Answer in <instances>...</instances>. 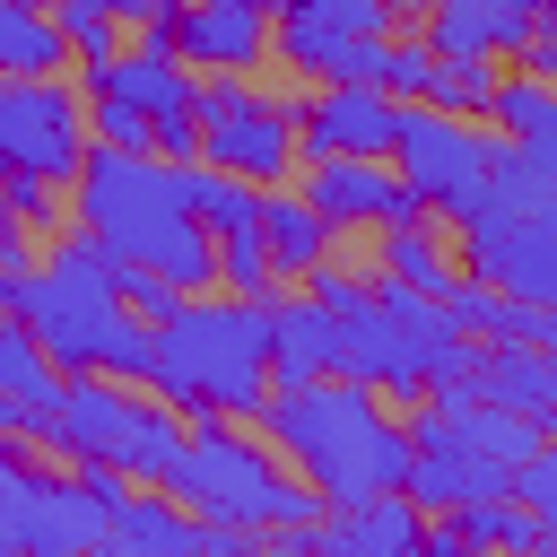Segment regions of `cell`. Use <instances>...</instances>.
Segmentation results:
<instances>
[{
	"label": "cell",
	"mask_w": 557,
	"mask_h": 557,
	"mask_svg": "<svg viewBox=\"0 0 557 557\" xmlns=\"http://www.w3.org/2000/svg\"><path fill=\"white\" fill-rule=\"evenodd\" d=\"M305 296L339 322V374L366 383V392H383L392 409H418L426 392H444V383L470 374L479 339L444 313V296H418L400 278H366L339 252H322L305 270Z\"/></svg>",
	"instance_id": "6da1fadb"
},
{
	"label": "cell",
	"mask_w": 557,
	"mask_h": 557,
	"mask_svg": "<svg viewBox=\"0 0 557 557\" xmlns=\"http://www.w3.org/2000/svg\"><path fill=\"white\" fill-rule=\"evenodd\" d=\"M261 435L278 444V461L322 496V505H348V496H374V487H400L409 470V418L348 383V374H313V383H270L252 400Z\"/></svg>",
	"instance_id": "7a4b0ae2"
},
{
	"label": "cell",
	"mask_w": 557,
	"mask_h": 557,
	"mask_svg": "<svg viewBox=\"0 0 557 557\" xmlns=\"http://www.w3.org/2000/svg\"><path fill=\"white\" fill-rule=\"evenodd\" d=\"M70 209H78V226H87L113 261L157 270V278H174L183 296H191V287H218V244H209V226L191 218L174 157H157V148H96V139H87V157H78V174H70Z\"/></svg>",
	"instance_id": "3957f363"
},
{
	"label": "cell",
	"mask_w": 557,
	"mask_h": 557,
	"mask_svg": "<svg viewBox=\"0 0 557 557\" xmlns=\"http://www.w3.org/2000/svg\"><path fill=\"white\" fill-rule=\"evenodd\" d=\"M148 392H165L183 418H252L270 392V296H174V313H157Z\"/></svg>",
	"instance_id": "277c9868"
},
{
	"label": "cell",
	"mask_w": 557,
	"mask_h": 557,
	"mask_svg": "<svg viewBox=\"0 0 557 557\" xmlns=\"http://www.w3.org/2000/svg\"><path fill=\"white\" fill-rule=\"evenodd\" d=\"M165 496L218 531H313L322 522V496L305 479H287L278 444L270 435H244L235 418H191L183 426V453L165 470Z\"/></svg>",
	"instance_id": "5b68a950"
},
{
	"label": "cell",
	"mask_w": 557,
	"mask_h": 557,
	"mask_svg": "<svg viewBox=\"0 0 557 557\" xmlns=\"http://www.w3.org/2000/svg\"><path fill=\"white\" fill-rule=\"evenodd\" d=\"M122 261L87 235V226H70L52 252H44V270H26V296H17V322L44 339V357L61 366V374H96L104 357H113V339H122V322H131V305H122Z\"/></svg>",
	"instance_id": "8992f818"
},
{
	"label": "cell",
	"mask_w": 557,
	"mask_h": 557,
	"mask_svg": "<svg viewBox=\"0 0 557 557\" xmlns=\"http://www.w3.org/2000/svg\"><path fill=\"white\" fill-rule=\"evenodd\" d=\"M183 409L165 392H139L122 374H70L61 383V418H52V453L61 461H104L139 487H165L174 453H183Z\"/></svg>",
	"instance_id": "52a82bcc"
},
{
	"label": "cell",
	"mask_w": 557,
	"mask_h": 557,
	"mask_svg": "<svg viewBox=\"0 0 557 557\" xmlns=\"http://www.w3.org/2000/svg\"><path fill=\"white\" fill-rule=\"evenodd\" d=\"M191 113H200V157L244 174V183H287L305 165L296 157V96L287 87H252L244 70H218V78H200Z\"/></svg>",
	"instance_id": "ba28073f"
},
{
	"label": "cell",
	"mask_w": 557,
	"mask_h": 557,
	"mask_svg": "<svg viewBox=\"0 0 557 557\" xmlns=\"http://www.w3.org/2000/svg\"><path fill=\"white\" fill-rule=\"evenodd\" d=\"M496 148H505V131L487 139V122H470V113L400 104V131H392V174L409 183V200H418L426 218H461V209L487 191Z\"/></svg>",
	"instance_id": "9c48e42d"
},
{
	"label": "cell",
	"mask_w": 557,
	"mask_h": 557,
	"mask_svg": "<svg viewBox=\"0 0 557 557\" xmlns=\"http://www.w3.org/2000/svg\"><path fill=\"white\" fill-rule=\"evenodd\" d=\"M444 226H453V252H461L470 278H487V287H505L522 305H557V218L548 209H522V200L479 191Z\"/></svg>",
	"instance_id": "30bf717a"
},
{
	"label": "cell",
	"mask_w": 557,
	"mask_h": 557,
	"mask_svg": "<svg viewBox=\"0 0 557 557\" xmlns=\"http://www.w3.org/2000/svg\"><path fill=\"white\" fill-rule=\"evenodd\" d=\"M87 96H122L131 113H148V148H157V157H174V165L200 157V113H191L200 70H183V52H174L165 35H139V44L104 52V61L87 70Z\"/></svg>",
	"instance_id": "8fae6325"
},
{
	"label": "cell",
	"mask_w": 557,
	"mask_h": 557,
	"mask_svg": "<svg viewBox=\"0 0 557 557\" xmlns=\"http://www.w3.org/2000/svg\"><path fill=\"white\" fill-rule=\"evenodd\" d=\"M87 157V96L61 78H0V174H52L70 183Z\"/></svg>",
	"instance_id": "7c38bea8"
},
{
	"label": "cell",
	"mask_w": 557,
	"mask_h": 557,
	"mask_svg": "<svg viewBox=\"0 0 557 557\" xmlns=\"http://www.w3.org/2000/svg\"><path fill=\"white\" fill-rule=\"evenodd\" d=\"M270 26H278L270 0H174V9H165L157 26H139V35H165V44L183 52V70L218 78V70H261V61H270Z\"/></svg>",
	"instance_id": "4fadbf2b"
},
{
	"label": "cell",
	"mask_w": 557,
	"mask_h": 557,
	"mask_svg": "<svg viewBox=\"0 0 557 557\" xmlns=\"http://www.w3.org/2000/svg\"><path fill=\"white\" fill-rule=\"evenodd\" d=\"M400 131V96L357 87V78H322L313 96H296V157H392Z\"/></svg>",
	"instance_id": "5bb4252c"
},
{
	"label": "cell",
	"mask_w": 557,
	"mask_h": 557,
	"mask_svg": "<svg viewBox=\"0 0 557 557\" xmlns=\"http://www.w3.org/2000/svg\"><path fill=\"white\" fill-rule=\"evenodd\" d=\"M339 235L357 226H392V218H418L409 183L392 174V157H305V183H296Z\"/></svg>",
	"instance_id": "9a60e30c"
},
{
	"label": "cell",
	"mask_w": 557,
	"mask_h": 557,
	"mask_svg": "<svg viewBox=\"0 0 557 557\" xmlns=\"http://www.w3.org/2000/svg\"><path fill=\"white\" fill-rule=\"evenodd\" d=\"M461 392H470V400H496V409H513V418H531L540 435H557V357H548L540 339H479Z\"/></svg>",
	"instance_id": "2e32d148"
},
{
	"label": "cell",
	"mask_w": 557,
	"mask_h": 557,
	"mask_svg": "<svg viewBox=\"0 0 557 557\" xmlns=\"http://www.w3.org/2000/svg\"><path fill=\"white\" fill-rule=\"evenodd\" d=\"M313 548H331V557H409V548H426V505L409 487H374V496L322 505Z\"/></svg>",
	"instance_id": "e0dca14e"
},
{
	"label": "cell",
	"mask_w": 557,
	"mask_h": 557,
	"mask_svg": "<svg viewBox=\"0 0 557 557\" xmlns=\"http://www.w3.org/2000/svg\"><path fill=\"white\" fill-rule=\"evenodd\" d=\"M531 26H540V0H418V35L435 52L505 61V52H522Z\"/></svg>",
	"instance_id": "ac0fdd59"
},
{
	"label": "cell",
	"mask_w": 557,
	"mask_h": 557,
	"mask_svg": "<svg viewBox=\"0 0 557 557\" xmlns=\"http://www.w3.org/2000/svg\"><path fill=\"white\" fill-rule=\"evenodd\" d=\"M104 548H122V557H191V548H209V522L200 513H183L165 487H122V505L104 513Z\"/></svg>",
	"instance_id": "d6986e66"
},
{
	"label": "cell",
	"mask_w": 557,
	"mask_h": 557,
	"mask_svg": "<svg viewBox=\"0 0 557 557\" xmlns=\"http://www.w3.org/2000/svg\"><path fill=\"white\" fill-rule=\"evenodd\" d=\"M339 374V322L313 296H270V383Z\"/></svg>",
	"instance_id": "ffe728a7"
},
{
	"label": "cell",
	"mask_w": 557,
	"mask_h": 557,
	"mask_svg": "<svg viewBox=\"0 0 557 557\" xmlns=\"http://www.w3.org/2000/svg\"><path fill=\"white\" fill-rule=\"evenodd\" d=\"M383 244H374V261H383V278H400V287H418V296H444L453 278H461V252L444 244V226L418 209V218H392V226H374Z\"/></svg>",
	"instance_id": "44dd1931"
},
{
	"label": "cell",
	"mask_w": 557,
	"mask_h": 557,
	"mask_svg": "<svg viewBox=\"0 0 557 557\" xmlns=\"http://www.w3.org/2000/svg\"><path fill=\"white\" fill-rule=\"evenodd\" d=\"M261 235H270V261H278V278H305L331 244H339V226L305 200V191H287V183H261Z\"/></svg>",
	"instance_id": "7402d4cb"
},
{
	"label": "cell",
	"mask_w": 557,
	"mask_h": 557,
	"mask_svg": "<svg viewBox=\"0 0 557 557\" xmlns=\"http://www.w3.org/2000/svg\"><path fill=\"white\" fill-rule=\"evenodd\" d=\"M70 61V35L52 0H0V78H52Z\"/></svg>",
	"instance_id": "603a6c76"
},
{
	"label": "cell",
	"mask_w": 557,
	"mask_h": 557,
	"mask_svg": "<svg viewBox=\"0 0 557 557\" xmlns=\"http://www.w3.org/2000/svg\"><path fill=\"white\" fill-rule=\"evenodd\" d=\"M183 200H191V218L209 226V244L261 226V183H244V174H226V165H209V157L183 165Z\"/></svg>",
	"instance_id": "cb8c5ba5"
},
{
	"label": "cell",
	"mask_w": 557,
	"mask_h": 557,
	"mask_svg": "<svg viewBox=\"0 0 557 557\" xmlns=\"http://www.w3.org/2000/svg\"><path fill=\"white\" fill-rule=\"evenodd\" d=\"M487 122L505 139H557V78H531V70H496V96H487Z\"/></svg>",
	"instance_id": "d4e9b609"
},
{
	"label": "cell",
	"mask_w": 557,
	"mask_h": 557,
	"mask_svg": "<svg viewBox=\"0 0 557 557\" xmlns=\"http://www.w3.org/2000/svg\"><path fill=\"white\" fill-rule=\"evenodd\" d=\"M487 96H496V70H487L479 52H435V61H426V87H418V104L487 122Z\"/></svg>",
	"instance_id": "484cf974"
},
{
	"label": "cell",
	"mask_w": 557,
	"mask_h": 557,
	"mask_svg": "<svg viewBox=\"0 0 557 557\" xmlns=\"http://www.w3.org/2000/svg\"><path fill=\"white\" fill-rule=\"evenodd\" d=\"M218 287H235V296H278V261H270V235H261V226L218 235Z\"/></svg>",
	"instance_id": "4316f807"
},
{
	"label": "cell",
	"mask_w": 557,
	"mask_h": 557,
	"mask_svg": "<svg viewBox=\"0 0 557 557\" xmlns=\"http://www.w3.org/2000/svg\"><path fill=\"white\" fill-rule=\"evenodd\" d=\"M52 17H61V35H70V61H78V70H96L104 52H122L113 0H52Z\"/></svg>",
	"instance_id": "83f0119b"
},
{
	"label": "cell",
	"mask_w": 557,
	"mask_h": 557,
	"mask_svg": "<svg viewBox=\"0 0 557 557\" xmlns=\"http://www.w3.org/2000/svg\"><path fill=\"white\" fill-rule=\"evenodd\" d=\"M270 9H313V17H331L348 35H392L400 17H418V0H270Z\"/></svg>",
	"instance_id": "f1b7e54d"
},
{
	"label": "cell",
	"mask_w": 557,
	"mask_h": 557,
	"mask_svg": "<svg viewBox=\"0 0 557 557\" xmlns=\"http://www.w3.org/2000/svg\"><path fill=\"white\" fill-rule=\"evenodd\" d=\"M513 496L548 522V540H557V435H540L522 461H513Z\"/></svg>",
	"instance_id": "f546056e"
},
{
	"label": "cell",
	"mask_w": 557,
	"mask_h": 557,
	"mask_svg": "<svg viewBox=\"0 0 557 557\" xmlns=\"http://www.w3.org/2000/svg\"><path fill=\"white\" fill-rule=\"evenodd\" d=\"M61 191H70V183H52V174H0V200H9V218H17L26 235H35V226H52V218L70 209Z\"/></svg>",
	"instance_id": "4dcf8cb0"
},
{
	"label": "cell",
	"mask_w": 557,
	"mask_h": 557,
	"mask_svg": "<svg viewBox=\"0 0 557 557\" xmlns=\"http://www.w3.org/2000/svg\"><path fill=\"white\" fill-rule=\"evenodd\" d=\"M426 61H435V44H426V35H392V52H383V96L418 104V87H426Z\"/></svg>",
	"instance_id": "1f68e13d"
},
{
	"label": "cell",
	"mask_w": 557,
	"mask_h": 557,
	"mask_svg": "<svg viewBox=\"0 0 557 557\" xmlns=\"http://www.w3.org/2000/svg\"><path fill=\"white\" fill-rule=\"evenodd\" d=\"M87 139L96 148H148V113H131L122 96H87Z\"/></svg>",
	"instance_id": "d6a6232c"
},
{
	"label": "cell",
	"mask_w": 557,
	"mask_h": 557,
	"mask_svg": "<svg viewBox=\"0 0 557 557\" xmlns=\"http://www.w3.org/2000/svg\"><path fill=\"white\" fill-rule=\"evenodd\" d=\"M113 287H122V305H131L139 322H157V313H174V296H183L174 278H157V270H139V261H122V278H113Z\"/></svg>",
	"instance_id": "836d02e7"
},
{
	"label": "cell",
	"mask_w": 557,
	"mask_h": 557,
	"mask_svg": "<svg viewBox=\"0 0 557 557\" xmlns=\"http://www.w3.org/2000/svg\"><path fill=\"white\" fill-rule=\"evenodd\" d=\"M26 270H35V261H0V313H17V296H26Z\"/></svg>",
	"instance_id": "e575fe53"
},
{
	"label": "cell",
	"mask_w": 557,
	"mask_h": 557,
	"mask_svg": "<svg viewBox=\"0 0 557 557\" xmlns=\"http://www.w3.org/2000/svg\"><path fill=\"white\" fill-rule=\"evenodd\" d=\"M165 9H174V0H113V17H122V26H157Z\"/></svg>",
	"instance_id": "d590c367"
},
{
	"label": "cell",
	"mask_w": 557,
	"mask_h": 557,
	"mask_svg": "<svg viewBox=\"0 0 557 557\" xmlns=\"http://www.w3.org/2000/svg\"><path fill=\"white\" fill-rule=\"evenodd\" d=\"M0 261H26V226L9 218V200H0Z\"/></svg>",
	"instance_id": "8d00e7d4"
},
{
	"label": "cell",
	"mask_w": 557,
	"mask_h": 557,
	"mask_svg": "<svg viewBox=\"0 0 557 557\" xmlns=\"http://www.w3.org/2000/svg\"><path fill=\"white\" fill-rule=\"evenodd\" d=\"M531 339H540V348L557 357V305H540V313H531Z\"/></svg>",
	"instance_id": "74e56055"
},
{
	"label": "cell",
	"mask_w": 557,
	"mask_h": 557,
	"mask_svg": "<svg viewBox=\"0 0 557 557\" xmlns=\"http://www.w3.org/2000/svg\"><path fill=\"white\" fill-rule=\"evenodd\" d=\"M0 426H9V435H17V409H9V392H0Z\"/></svg>",
	"instance_id": "f35d334b"
},
{
	"label": "cell",
	"mask_w": 557,
	"mask_h": 557,
	"mask_svg": "<svg viewBox=\"0 0 557 557\" xmlns=\"http://www.w3.org/2000/svg\"><path fill=\"white\" fill-rule=\"evenodd\" d=\"M540 26H557V0H540Z\"/></svg>",
	"instance_id": "ab89813d"
}]
</instances>
